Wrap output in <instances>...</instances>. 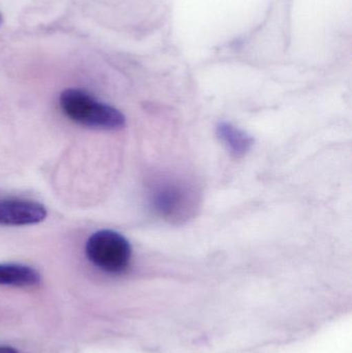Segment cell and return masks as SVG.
<instances>
[{
    "instance_id": "1",
    "label": "cell",
    "mask_w": 352,
    "mask_h": 353,
    "mask_svg": "<svg viewBox=\"0 0 352 353\" xmlns=\"http://www.w3.org/2000/svg\"><path fill=\"white\" fill-rule=\"evenodd\" d=\"M62 113L76 123L97 130H118L125 125L123 114L82 89H65L60 94Z\"/></svg>"
},
{
    "instance_id": "2",
    "label": "cell",
    "mask_w": 352,
    "mask_h": 353,
    "mask_svg": "<svg viewBox=\"0 0 352 353\" xmlns=\"http://www.w3.org/2000/svg\"><path fill=\"white\" fill-rule=\"evenodd\" d=\"M86 256L107 273H122L132 259V246L125 236L112 230H97L86 243Z\"/></svg>"
},
{
    "instance_id": "3",
    "label": "cell",
    "mask_w": 352,
    "mask_h": 353,
    "mask_svg": "<svg viewBox=\"0 0 352 353\" xmlns=\"http://www.w3.org/2000/svg\"><path fill=\"white\" fill-rule=\"evenodd\" d=\"M194 192L178 183H163L152 193L155 211L172 222L187 219L194 212Z\"/></svg>"
},
{
    "instance_id": "4",
    "label": "cell",
    "mask_w": 352,
    "mask_h": 353,
    "mask_svg": "<svg viewBox=\"0 0 352 353\" xmlns=\"http://www.w3.org/2000/svg\"><path fill=\"white\" fill-rule=\"evenodd\" d=\"M45 205L24 199L0 201V225L25 226L41 223L47 217Z\"/></svg>"
},
{
    "instance_id": "5",
    "label": "cell",
    "mask_w": 352,
    "mask_h": 353,
    "mask_svg": "<svg viewBox=\"0 0 352 353\" xmlns=\"http://www.w3.org/2000/svg\"><path fill=\"white\" fill-rule=\"evenodd\" d=\"M41 274L22 263H0V285L29 288L39 284Z\"/></svg>"
},
{
    "instance_id": "6",
    "label": "cell",
    "mask_w": 352,
    "mask_h": 353,
    "mask_svg": "<svg viewBox=\"0 0 352 353\" xmlns=\"http://www.w3.org/2000/svg\"><path fill=\"white\" fill-rule=\"evenodd\" d=\"M217 136L236 157H244L253 145V139L249 134L227 122L217 126Z\"/></svg>"
},
{
    "instance_id": "7",
    "label": "cell",
    "mask_w": 352,
    "mask_h": 353,
    "mask_svg": "<svg viewBox=\"0 0 352 353\" xmlns=\"http://www.w3.org/2000/svg\"><path fill=\"white\" fill-rule=\"evenodd\" d=\"M0 353H18V352L8 346H0Z\"/></svg>"
},
{
    "instance_id": "8",
    "label": "cell",
    "mask_w": 352,
    "mask_h": 353,
    "mask_svg": "<svg viewBox=\"0 0 352 353\" xmlns=\"http://www.w3.org/2000/svg\"><path fill=\"white\" fill-rule=\"evenodd\" d=\"M0 21H1V20H0Z\"/></svg>"
}]
</instances>
